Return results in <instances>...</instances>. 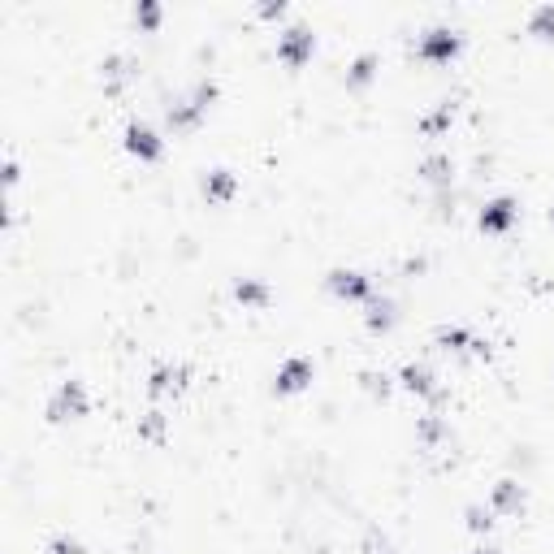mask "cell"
<instances>
[{"label":"cell","instance_id":"7a4b0ae2","mask_svg":"<svg viewBox=\"0 0 554 554\" xmlns=\"http://www.w3.org/2000/svg\"><path fill=\"white\" fill-rule=\"evenodd\" d=\"M507 221H511V204H507V200L494 204V213H485V217H481V225H490V230H502Z\"/></svg>","mask_w":554,"mask_h":554},{"label":"cell","instance_id":"52a82bcc","mask_svg":"<svg viewBox=\"0 0 554 554\" xmlns=\"http://www.w3.org/2000/svg\"><path fill=\"white\" fill-rule=\"evenodd\" d=\"M515 498H519V494H515V485H511V481H502V490H498V502H502V507H515Z\"/></svg>","mask_w":554,"mask_h":554},{"label":"cell","instance_id":"6da1fadb","mask_svg":"<svg viewBox=\"0 0 554 554\" xmlns=\"http://www.w3.org/2000/svg\"><path fill=\"white\" fill-rule=\"evenodd\" d=\"M78 412H83V390H78V381H65L52 399V416L65 420V416H78Z\"/></svg>","mask_w":554,"mask_h":554},{"label":"cell","instance_id":"5b68a950","mask_svg":"<svg viewBox=\"0 0 554 554\" xmlns=\"http://www.w3.org/2000/svg\"><path fill=\"white\" fill-rule=\"evenodd\" d=\"M230 187H234V182H230V173H225V169H217V173L204 182V191H213V195H225Z\"/></svg>","mask_w":554,"mask_h":554},{"label":"cell","instance_id":"277c9868","mask_svg":"<svg viewBox=\"0 0 554 554\" xmlns=\"http://www.w3.org/2000/svg\"><path fill=\"white\" fill-rule=\"evenodd\" d=\"M130 148H135V152H143V156H152V152H156V143H152V135H148V130H130Z\"/></svg>","mask_w":554,"mask_h":554},{"label":"cell","instance_id":"3957f363","mask_svg":"<svg viewBox=\"0 0 554 554\" xmlns=\"http://www.w3.org/2000/svg\"><path fill=\"white\" fill-rule=\"evenodd\" d=\"M303 377H307V364L303 360H295L286 372H282V390H295V385H303Z\"/></svg>","mask_w":554,"mask_h":554},{"label":"cell","instance_id":"8992f818","mask_svg":"<svg viewBox=\"0 0 554 554\" xmlns=\"http://www.w3.org/2000/svg\"><path fill=\"white\" fill-rule=\"evenodd\" d=\"M338 290H342V295H360V282H355V273H338Z\"/></svg>","mask_w":554,"mask_h":554}]
</instances>
